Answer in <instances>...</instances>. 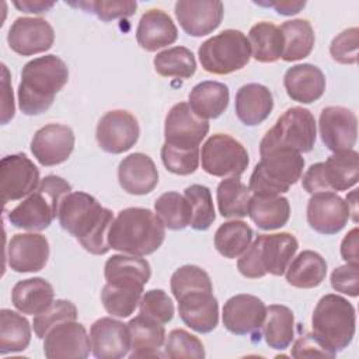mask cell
I'll use <instances>...</instances> for the list:
<instances>
[{"instance_id": "cell-1", "label": "cell", "mask_w": 359, "mask_h": 359, "mask_svg": "<svg viewBox=\"0 0 359 359\" xmlns=\"http://www.w3.org/2000/svg\"><path fill=\"white\" fill-rule=\"evenodd\" d=\"M57 217L62 229L76 237L86 251L104 255L111 250L108 233L115 217L93 195L70 192L63 198Z\"/></svg>"}, {"instance_id": "cell-2", "label": "cell", "mask_w": 359, "mask_h": 359, "mask_svg": "<svg viewBox=\"0 0 359 359\" xmlns=\"http://www.w3.org/2000/svg\"><path fill=\"white\" fill-rule=\"evenodd\" d=\"M67 80L69 67L56 55H45L27 62L17 90L21 112L34 116L48 111Z\"/></svg>"}, {"instance_id": "cell-3", "label": "cell", "mask_w": 359, "mask_h": 359, "mask_svg": "<svg viewBox=\"0 0 359 359\" xmlns=\"http://www.w3.org/2000/svg\"><path fill=\"white\" fill-rule=\"evenodd\" d=\"M164 238V224L154 212L146 208L122 209L108 233V243L112 250L137 257L157 251Z\"/></svg>"}, {"instance_id": "cell-4", "label": "cell", "mask_w": 359, "mask_h": 359, "mask_svg": "<svg viewBox=\"0 0 359 359\" xmlns=\"http://www.w3.org/2000/svg\"><path fill=\"white\" fill-rule=\"evenodd\" d=\"M299 248L297 238L287 231L259 234L237 261L238 272L248 279L271 273L282 276Z\"/></svg>"}, {"instance_id": "cell-5", "label": "cell", "mask_w": 359, "mask_h": 359, "mask_svg": "<svg viewBox=\"0 0 359 359\" xmlns=\"http://www.w3.org/2000/svg\"><path fill=\"white\" fill-rule=\"evenodd\" d=\"M70 192L72 185L65 178L46 175L32 194L7 213V220L17 229L42 231L52 224L63 198Z\"/></svg>"}, {"instance_id": "cell-6", "label": "cell", "mask_w": 359, "mask_h": 359, "mask_svg": "<svg viewBox=\"0 0 359 359\" xmlns=\"http://www.w3.org/2000/svg\"><path fill=\"white\" fill-rule=\"evenodd\" d=\"M304 158L292 149H275L261 156L250 177V191L254 195H280L290 189L303 174Z\"/></svg>"}, {"instance_id": "cell-7", "label": "cell", "mask_w": 359, "mask_h": 359, "mask_svg": "<svg viewBox=\"0 0 359 359\" xmlns=\"http://www.w3.org/2000/svg\"><path fill=\"white\" fill-rule=\"evenodd\" d=\"M313 332L335 352L349 346L355 337V307L342 296L324 294L314 307L311 317Z\"/></svg>"}, {"instance_id": "cell-8", "label": "cell", "mask_w": 359, "mask_h": 359, "mask_svg": "<svg viewBox=\"0 0 359 359\" xmlns=\"http://www.w3.org/2000/svg\"><path fill=\"white\" fill-rule=\"evenodd\" d=\"M317 137L314 115L303 107L286 109L275 125L264 135L259 143V154L275 149H292L299 153L313 150Z\"/></svg>"}, {"instance_id": "cell-9", "label": "cell", "mask_w": 359, "mask_h": 359, "mask_svg": "<svg viewBox=\"0 0 359 359\" xmlns=\"http://www.w3.org/2000/svg\"><path fill=\"white\" fill-rule=\"evenodd\" d=\"M198 56L205 72L223 76L247 66L251 46L244 32L229 28L202 42Z\"/></svg>"}, {"instance_id": "cell-10", "label": "cell", "mask_w": 359, "mask_h": 359, "mask_svg": "<svg viewBox=\"0 0 359 359\" xmlns=\"http://www.w3.org/2000/svg\"><path fill=\"white\" fill-rule=\"evenodd\" d=\"M302 175V187L311 195L346 191L358 184L359 153L353 149L334 153L324 163L311 164Z\"/></svg>"}, {"instance_id": "cell-11", "label": "cell", "mask_w": 359, "mask_h": 359, "mask_svg": "<svg viewBox=\"0 0 359 359\" xmlns=\"http://www.w3.org/2000/svg\"><path fill=\"white\" fill-rule=\"evenodd\" d=\"M248 163L247 149L230 135H212L202 146L201 164L209 175L240 178L247 170Z\"/></svg>"}, {"instance_id": "cell-12", "label": "cell", "mask_w": 359, "mask_h": 359, "mask_svg": "<svg viewBox=\"0 0 359 359\" xmlns=\"http://www.w3.org/2000/svg\"><path fill=\"white\" fill-rule=\"evenodd\" d=\"M140 135V128L135 115L125 109L105 112L95 129L98 146L111 154H121L130 150Z\"/></svg>"}, {"instance_id": "cell-13", "label": "cell", "mask_w": 359, "mask_h": 359, "mask_svg": "<svg viewBox=\"0 0 359 359\" xmlns=\"http://www.w3.org/2000/svg\"><path fill=\"white\" fill-rule=\"evenodd\" d=\"M266 316L265 303L254 294L231 296L223 306V325L234 335L261 338V328Z\"/></svg>"}, {"instance_id": "cell-14", "label": "cell", "mask_w": 359, "mask_h": 359, "mask_svg": "<svg viewBox=\"0 0 359 359\" xmlns=\"http://www.w3.org/2000/svg\"><path fill=\"white\" fill-rule=\"evenodd\" d=\"M39 170L24 153L10 154L0 161V184L3 202L22 199L39 185Z\"/></svg>"}, {"instance_id": "cell-15", "label": "cell", "mask_w": 359, "mask_h": 359, "mask_svg": "<svg viewBox=\"0 0 359 359\" xmlns=\"http://www.w3.org/2000/svg\"><path fill=\"white\" fill-rule=\"evenodd\" d=\"M208 132L209 122L195 115L187 102H178L165 116L164 143L181 149H196Z\"/></svg>"}, {"instance_id": "cell-16", "label": "cell", "mask_w": 359, "mask_h": 359, "mask_svg": "<svg viewBox=\"0 0 359 359\" xmlns=\"http://www.w3.org/2000/svg\"><path fill=\"white\" fill-rule=\"evenodd\" d=\"M321 140L332 153L353 149L358 140V118L353 111L332 105L323 108L318 121Z\"/></svg>"}, {"instance_id": "cell-17", "label": "cell", "mask_w": 359, "mask_h": 359, "mask_svg": "<svg viewBox=\"0 0 359 359\" xmlns=\"http://www.w3.org/2000/svg\"><path fill=\"white\" fill-rule=\"evenodd\" d=\"M74 132L62 123H48L38 129L31 140V153L43 167L65 163L74 149Z\"/></svg>"}, {"instance_id": "cell-18", "label": "cell", "mask_w": 359, "mask_h": 359, "mask_svg": "<svg viewBox=\"0 0 359 359\" xmlns=\"http://www.w3.org/2000/svg\"><path fill=\"white\" fill-rule=\"evenodd\" d=\"M7 42L11 50L21 56H32L46 52L55 42L52 25L39 17L17 18L7 34Z\"/></svg>"}, {"instance_id": "cell-19", "label": "cell", "mask_w": 359, "mask_h": 359, "mask_svg": "<svg viewBox=\"0 0 359 359\" xmlns=\"http://www.w3.org/2000/svg\"><path fill=\"white\" fill-rule=\"evenodd\" d=\"M90 349L91 341L86 327L76 320L57 324L43 338V353L48 359H86Z\"/></svg>"}, {"instance_id": "cell-20", "label": "cell", "mask_w": 359, "mask_h": 359, "mask_svg": "<svg viewBox=\"0 0 359 359\" xmlns=\"http://www.w3.org/2000/svg\"><path fill=\"white\" fill-rule=\"evenodd\" d=\"M349 208L345 199L334 192L314 194L307 203L310 227L325 236L339 233L349 220Z\"/></svg>"}, {"instance_id": "cell-21", "label": "cell", "mask_w": 359, "mask_h": 359, "mask_svg": "<svg viewBox=\"0 0 359 359\" xmlns=\"http://www.w3.org/2000/svg\"><path fill=\"white\" fill-rule=\"evenodd\" d=\"M49 258L48 238L39 233H18L7 247V264L18 273L39 272Z\"/></svg>"}, {"instance_id": "cell-22", "label": "cell", "mask_w": 359, "mask_h": 359, "mask_svg": "<svg viewBox=\"0 0 359 359\" xmlns=\"http://www.w3.org/2000/svg\"><path fill=\"white\" fill-rule=\"evenodd\" d=\"M181 28L191 36L213 32L223 20V3L217 0H180L174 7Z\"/></svg>"}, {"instance_id": "cell-23", "label": "cell", "mask_w": 359, "mask_h": 359, "mask_svg": "<svg viewBox=\"0 0 359 359\" xmlns=\"http://www.w3.org/2000/svg\"><path fill=\"white\" fill-rule=\"evenodd\" d=\"M93 355L98 359H121L130 351L128 324L112 317H101L90 328Z\"/></svg>"}, {"instance_id": "cell-24", "label": "cell", "mask_w": 359, "mask_h": 359, "mask_svg": "<svg viewBox=\"0 0 359 359\" xmlns=\"http://www.w3.org/2000/svg\"><path fill=\"white\" fill-rule=\"evenodd\" d=\"M178 314L187 327L208 334L219 324V303L213 292H195L178 300Z\"/></svg>"}, {"instance_id": "cell-25", "label": "cell", "mask_w": 359, "mask_h": 359, "mask_svg": "<svg viewBox=\"0 0 359 359\" xmlns=\"http://www.w3.org/2000/svg\"><path fill=\"white\" fill-rule=\"evenodd\" d=\"M118 181L130 195L150 194L158 184V171L150 156L132 153L118 167Z\"/></svg>"}, {"instance_id": "cell-26", "label": "cell", "mask_w": 359, "mask_h": 359, "mask_svg": "<svg viewBox=\"0 0 359 359\" xmlns=\"http://www.w3.org/2000/svg\"><path fill=\"white\" fill-rule=\"evenodd\" d=\"M283 86L289 98L293 101L311 104L323 97L327 81L320 67L311 63H302L286 70Z\"/></svg>"}, {"instance_id": "cell-27", "label": "cell", "mask_w": 359, "mask_h": 359, "mask_svg": "<svg viewBox=\"0 0 359 359\" xmlns=\"http://www.w3.org/2000/svg\"><path fill=\"white\" fill-rule=\"evenodd\" d=\"M178 38V29L171 17L160 10L151 8L146 11L136 28V41L139 46L147 52H156L174 43Z\"/></svg>"}, {"instance_id": "cell-28", "label": "cell", "mask_w": 359, "mask_h": 359, "mask_svg": "<svg viewBox=\"0 0 359 359\" xmlns=\"http://www.w3.org/2000/svg\"><path fill=\"white\" fill-rule=\"evenodd\" d=\"M236 115L241 123L257 126L262 123L273 109V97L268 87L258 83L241 86L236 93Z\"/></svg>"}, {"instance_id": "cell-29", "label": "cell", "mask_w": 359, "mask_h": 359, "mask_svg": "<svg viewBox=\"0 0 359 359\" xmlns=\"http://www.w3.org/2000/svg\"><path fill=\"white\" fill-rule=\"evenodd\" d=\"M107 283L118 286L143 287L150 280V264L137 255L116 254L107 259L104 266Z\"/></svg>"}, {"instance_id": "cell-30", "label": "cell", "mask_w": 359, "mask_h": 359, "mask_svg": "<svg viewBox=\"0 0 359 359\" xmlns=\"http://www.w3.org/2000/svg\"><path fill=\"white\" fill-rule=\"evenodd\" d=\"M130 332V358L163 356L160 348L165 342L164 325L143 314H137L128 323Z\"/></svg>"}, {"instance_id": "cell-31", "label": "cell", "mask_w": 359, "mask_h": 359, "mask_svg": "<svg viewBox=\"0 0 359 359\" xmlns=\"http://www.w3.org/2000/svg\"><path fill=\"white\" fill-rule=\"evenodd\" d=\"M52 285L43 278H28L18 280L11 290V303L22 314L38 316L55 300Z\"/></svg>"}, {"instance_id": "cell-32", "label": "cell", "mask_w": 359, "mask_h": 359, "mask_svg": "<svg viewBox=\"0 0 359 359\" xmlns=\"http://www.w3.org/2000/svg\"><path fill=\"white\" fill-rule=\"evenodd\" d=\"M189 108L195 115L208 121L219 118L229 105V87L220 81L206 80L198 83L189 93Z\"/></svg>"}, {"instance_id": "cell-33", "label": "cell", "mask_w": 359, "mask_h": 359, "mask_svg": "<svg viewBox=\"0 0 359 359\" xmlns=\"http://www.w3.org/2000/svg\"><path fill=\"white\" fill-rule=\"evenodd\" d=\"M286 280L297 289H313L323 283L327 275V262L316 251L304 250L286 268Z\"/></svg>"}, {"instance_id": "cell-34", "label": "cell", "mask_w": 359, "mask_h": 359, "mask_svg": "<svg viewBox=\"0 0 359 359\" xmlns=\"http://www.w3.org/2000/svg\"><path fill=\"white\" fill-rule=\"evenodd\" d=\"M248 216L262 230L283 227L290 217V203L280 195H254L250 201Z\"/></svg>"}, {"instance_id": "cell-35", "label": "cell", "mask_w": 359, "mask_h": 359, "mask_svg": "<svg viewBox=\"0 0 359 359\" xmlns=\"http://www.w3.org/2000/svg\"><path fill=\"white\" fill-rule=\"evenodd\" d=\"M261 332L269 348L278 351L286 349L294 337L293 311L283 304H271L266 307Z\"/></svg>"}, {"instance_id": "cell-36", "label": "cell", "mask_w": 359, "mask_h": 359, "mask_svg": "<svg viewBox=\"0 0 359 359\" xmlns=\"http://www.w3.org/2000/svg\"><path fill=\"white\" fill-rule=\"evenodd\" d=\"M283 36V53L285 62H296L307 57L316 42V35L311 24L307 20H289L279 27Z\"/></svg>"}, {"instance_id": "cell-37", "label": "cell", "mask_w": 359, "mask_h": 359, "mask_svg": "<svg viewBox=\"0 0 359 359\" xmlns=\"http://www.w3.org/2000/svg\"><path fill=\"white\" fill-rule=\"evenodd\" d=\"M251 56L259 63H273L282 57L283 36L273 22L261 21L248 32Z\"/></svg>"}, {"instance_id": "cell-38", "label": "cell", "mask_w": 359, "mask_h": 359, "mask_svg": "<svg viewBox=\"0 0 359 359\" xmlns=\"http://www.w3.org/2000/svg\"><path fill=\"white\" fill-rule=\"evenodd\" d=\"M216 201L220 216L227 219L245 217L248 215L251 191L238 177H229L217 185Z\"/></svg>"}, {"instance_id": "cell-39", "label": "cell", "mask_w": 359, "mask_h": 359, "mask_svg": "<svg viewBox=\"0 0 359 359\" xmlns=\"http://www.w3.org/2000/svg\"><path fill=\"white\" fill-rule=\"evenodd\" d=\"M31 342L29 321L17 311L0 310V353L21 352Z\"/></svg>"}, {"instance_id": "cell-40", "label": "cell", "mask_w": 359, "mask_h": 359, "mask_svg": "<svg viewBox=\"0 0 359 359\" xmlns=\"http://www.w3.org/2000/svg\"><path fill=\"white\" fill-rule=\"evenodd\" d=\"M252 241V229L243 220H230L220 224L215 233V247L229 259L238 258Z\"/></svg>"}, {"instance_id": "cell-41", "label": "cell", "mask_w": 359, "mask_h": 359, "mask_svg": "<svg viewBox=\"0 0 359 359\" xmlns=\"http://www.w3.org/2000/svg\"><path fill=\"white\" fill-rule=\"evenodd\" d=\"M154 213L164 227L170 230H184L191 224L192 219L191 203L184 195L175 191L164 192L156 199Z\"/></svg>"}, {"instance_id": "cell-42", "label": "cell", "mask_w": 359, "mask_h": 359, "mask_svg": "<svg viewBox=\"0 0 359 359\" xmlns=\"http://www.w3.org/2000/svg\"><path fill=\"white\" fill-rule=\"evenodd\" d=\"M154 70L163 77L189 79L196 72V60L191 49L172 46L154 56Z\"/></svg>"}, {"instance_id": "cell-43", "label": "cell", "mask_w": 359, "mask_h": 359, "mask_svg": "<svg viewBox=\"0 0 359 359\" xmlns=\"http://www.w3.org/2000/svg\"><path fill=\"white\" fill-rule=\"evenodd\" d=\"M142 294L143 287L105 283L101 290V303L108 314L126 318L135 313Z\"/></svg>"}, {"instance_id": "cell-44", "label": "cell", "mask_w": 359, "mask_h": 359, "mask_svg": "<svg viewBox=\"0 0 359 359\" xmlns=\"http://www.w3.org/2000/svg\"><path fill=\"white\" fill-rule=\"evenodd\" d=\"M184 196L188 199L192 208V219L189 226L194 230H208L216 219L210 189L201 184H192L185 188Z\"/></svg>"}, {"instance_id": "cell-45", "label": "cell", "mask_w": 359, "mask_h": 359, "mask_svg": "<svg viewBox=\"0 0 359 359\" xmlns=\"http://www.w3.org/2000/svg\"><path fill=\"white\" fill-rule=\"evenodd\" d=\"M171 292L175 300L195 293V292H213L210 276L205 269L198 265H184L171 275Z\"/></svg>"}, {"instance_id": "cell-46", "label": "cell", "mask_w": 359, "mask_h": 359, "mask_svg": "<svg viewBox=\"0 0 359 359\" xmlns=\"http://www.w3.org/2000/svg\"><path fill=\"white\" fill-rule=\"evenodd\" d=\"M164 355L171 359H203L205 348L196 335L175 328L164 342Z\"/></svg>"}, {"instance_id": "cell-47", "label": "cell", "mask_w": 359, "mask_h": 359, "mask_svg": "<svg viewBox=\"0 0 359 359\" xmlns=\"http://www.w3.org/2000/svg\"><path fill=\"white\" fill-rule=\"evenodd\" d=\"M77 307L70 300H55L43 313L34 317V332L39 339H43L46 334L60 323L77 320Z\"/></svg>"}, {"instance_id": "cell-48", "label": "cell", "mask_w": 359, "mask_h": 359, "mask_svg": "<svg viewBox=\"0 0 359 359\" xmlns=\"http://www.w3.org/2000/svg\"><path fill=\"white\" fill-rule=\"evenodd\" d=\"M161 161L167 171L177 175H189L195 172L199 167L201 153L196 149H181L174 147L167 143L161 146Z\"/></svg>"}, {"instance_id": "cell-49", "label": "cell", "mask_w": 359, "mask_h": 359, "mask_svg": "<svg viewBox=\"0 0 359 359\" xmlns=\"http://www.w3.org/2000/svg\"><path fill=\"white\" fill-rule=\"evenodd\" d=\"M87 13L95 14L102 21H112L116 18H126L136 13L137 3L133 0H90L70 3Z\"/></svg>"}, {"instance_id": "cell-50", "label": "cell", "mask_w": 359, "mask_h": 359, "mask_svg": "<svg viewBox=\"0 0 359 359\" xmlns=\"http://www.w3.org/2000/svg\"><path fill=\"white\" fill-rule=\"evenodd\" d=\"M139 311L149 318H153L161 324H167L174 317V303L164 290L151 289L142 294L139 302Z\"/></svg>"}, {"instance_id": "cell-51", "label": "cell", "mask_w": 359, "mask_h": 359, "mask_svg": "<svg viewBox=\"0 0 359 359\" xmlns=\"http://www.w3.org/2000/svg\"><path fill=\"white\" fill-rule=\"evenodd\" d=\"M358 36L359 29L356 27L338 34L330 45L331 57L341 65H355L358 62Z\"/></svg>"}, {"instance_id": "cell-52", "label": "cell", "mask_w": 359, "mask_h": 359, "mask_svg": "<svg viewBox=\"0 0 359 359\" xmlns=\"http://www.w3.org/2000/svg\"><path fill=\"white\" fill-rule=\"evenodd\" d=\"M290 355L296 359H299V358H313V356L334 358L337 355V352L334 349H331L314 332H309V334H304V335L299 337L294 341Z\"/></svg>"}, {"instance_id": "cell-53", "label": "cell", "mask_w": 359, "mask_h": 359, "mask_svg": "<svg viewBox=\"0 0 359 359\" xmlns=\"http://www.w3.org/2000/svg\"><path fill=\"white\" fill-rule=\"evenodd\" d=\"M331 286L351 297L359 296V265L345 264L335 268L331 273Z\"/></svg>"}, {"instance_id": "cell-54", "label": "cell", "mask_w": 359, "mask_h": 359, "mask_svg": "<svg viewBox=\"0 0 359 359\" xmlns=\"http://www.w3.org/2000/svg\"><path fill=\"white\" fill-rule=\"evenodd\" d=\"M1 81H3V102H1V125L8 123V121L13 119L15 107H14V97H13V88L10 83V73L7 66L1 65Z\"/></svg>"}, {"instance_id": "cell-55", "label": "cell", "mask_w": 359, "mask_h": 359, "mask_svg": "<svg viewBox=\"0 0 359 359\" xmlns=\"http://www.w3.org/2000/svg\"><path fill=\"white\" fill-rule=\"evenodd\" d=\"M358 227H353L348 234L344 237L341 243V257L346 264L359 265V243H358Z\"/></svg>"}, {"instance_id": "cell-56", "label": "cell", "mask_w": 359, "mask_h": 359, "mask_svg": "<svg viewBox=\"0 0 359 359\" xmlns=\"http://www.w3.org/2000/svg\"><path fill=\"white\" fill-rule=\"evenodd\" d=\"M255 3L259 6L275 8V11L280 15H294L306 6V1H255Z\"/></svg>"}, {"instance_id": "cell-57", "label": "cell", "mask_w": 359, "mask_h": 359, "mask_svg": "<svg viewBox=\"0 0 359 359\" xmlns=\"http://www.w3.org/2000/svg\"><path fill=\"white\" fill-rule=\"evenodd\" d=\"M14 6L22 11V13H34L41 14L50 10L55 3L53 1H41V0H22V1H14Z\"/></svg>"}, {"instance_id": "cell-58", "label": "cell", "mask_w": 359, "mask_h": 359, "mask_svg": "<svg viewBox=\"0 0 359 359\" xmlns=\"http://www.w3.org/2000/svg\"><path fill=\"white\" fill-rule=\"evenodd\" d=\"M346 203H348V208L352 206V209L349 210L351 215H353V222L356 223L358 222V209H356V189L351 192V195L346 196Z\"/></svg>"}]
</instances>
